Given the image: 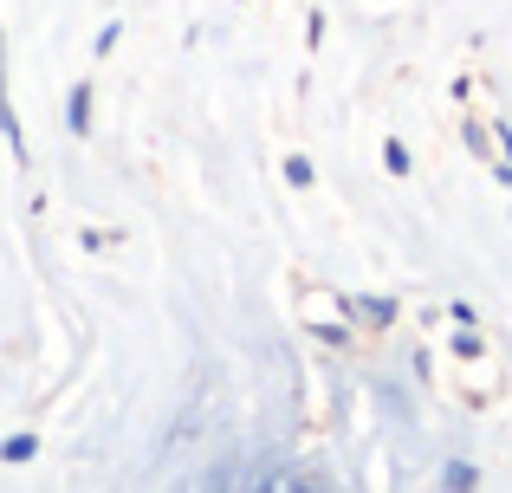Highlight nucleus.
Listing matches in <instances>:
<instances>
[{
    "label": "nucleus",
    "instance_id": "nucleus-1",
    "mask_svg": "<svg viewBox=\"0 0 512 493\" xmlns=\"http://www.w3.org/2000/svg\"><path fill=\"white\" fill-rule=\"evenodd\" d=\"M91 104H98V91L78 78V85L65 91V130H72V137H91Z\"/></svg>",
    "mask_w": 512,
    "mask_h": 493
},
{
    "label": "nucleus",
    "instance_id": "nucleus-2",
    "mask_svg": "<svg viewBox=\"0 0 512 493\" xmlns=\"http://www.w3.org/2000/svg\"><path fill=\"white\" fill-rule=\"evenodd\" d=\"M344 312L357 318V325H370V331H389L402 305H396V299H344Z\"/></svg>",
    "mask_w": 512,
    "mask_h": 493
},
{
    "label": "nucleus",
    "instance_id": "nucleus-3",
    "mask_svg": "<svg viewBox=\"0 0 512 493\" xmlns=\"http://www.w3.org/2000/svg\"><path fill=\"white\" fill-rule=\"evenodd\" d=\"M461 143L480 156V163H500V150H493V124H480V117H467V124H461Z\"/></svg>",
    "mask_w": 512,
    "mask_h": 493
},
{
    "label": "nucleus",
    "instance_id": "nucleus-4",
    "mask_svg": "<svg viewBox=\"0 0 512 493\" xmlns=\"http://www.w3.org/2000/svg\"><path fill=\"white\" fill-rule=\"evenodd\" d=\"M474 487H480L474 461H448V468H441V493H474Z\"/></svg>",
    "mask_w": 512,
    "mask_h": 493
},
{
    "label": "nucleus",
    "instance_id": "nucleus-5",
    "mask_svg": "<svg viewBox=\"0 0 512 493\" xmlns=\"http://www.w3.org/2000/svg\"><path fill=\"white\" fill-rule=\"evenodd\" d=\"M33 455H39V435H7V442H0V461H7V468H26Z\"/></svg>",
    "mask_w": 512,
    "mask_h": 493
},
{
    "label": "nucleus",
    "instance_id": "nucleus-6",
    "mask_svg": "<svg viewBox=\"0 0 512 493\" xmlns=\"http://www.w3.org/2000/svg\"><path fill=\"white\" fill-rule=\"evenodd\" d=\"M383 169H389V176H409V169H415L409 143H396V137H389V143H383Z\"/></svg>",
    "mask_w": 512,
    "mask_h": 493
},
{
    "label": "nucleus",
    "instance_id": "nucleus-7",
    "mask_svg": "<svg viewBox=\"0 0 512 493\" xmlns=\"http://www.w3.org/2000/svg\"><path fill=\"white\" fill-rule=\"evenodd\" d=\"M286 182H292V189H312V163H305V156H286Z\"/></svg>",
    "mask_w": 512,
    "mask_h": 493
},
{
    "label": "nucleus",
    "instance_id": "nucleus-8",
    "mask_svg": "<svg viewBox=\"0 0 512 493\" xmlns=\"http://www.w3.org/2000/svg\"><path fill=\"white\" fill-rule=\"evenodd\" d=\"M117 39H124V26L111 20V26H104V33H98V59H111V52H117Z\"/></svg>",
    "mask_w": 512,
    "mask_h": 493
},
{
    "label": "nucleus",
    "instance_id": "nucleus-9",
    "mask_svg": "<svg viewBox=\"0 0 512 493\" xmlns=\"http://www.w3.org/2000/svg\"><path fill=\"white\" fill-rule=\"evenodd\" d=\"M493 176H500V182H506V189H512V163H493Z\"/></svg>",
    "mask_w": 512,
    "mask_h": 493
}]
</instances>
